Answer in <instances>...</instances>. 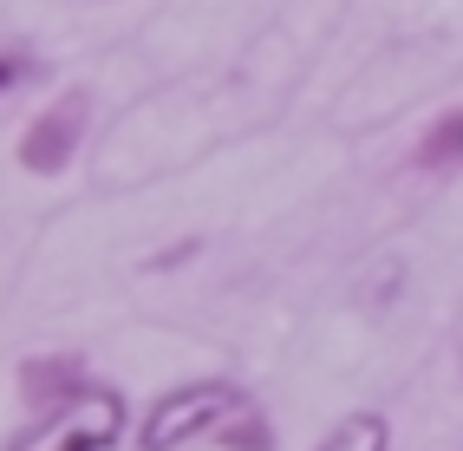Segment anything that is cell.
Returning a JSON list of instances; mask_svg holds the SVG:
<instances>
[{"mask_svg":"<svg viewBox=\"0 0 463 451\" xmlns=\"http://www.w3.org/2000/svg\"><path fill=\"white\" fill-rule=\"evenodd\" d=\"M14 79H20V59H7V53H0V92H7Z\"/></svg>","mask_w":463,"mask_h":451,"instance_id":"cell-6","label":"cell"},{"mask_svg":"<svg viewBox=\"0 0 463 451\" xmlns=\"http://www.w3.org/2000/svg\"><path fill=\"white\" fill-rule=\"evenodd\" d=\"M79 138H85V99L72 92V99H59L52 111H40L33 125H26V138H20V164L33 170V177H59V170L72 164Z\"/></svg>","mask_w":463,"mask_h":451,"instance_id":"cell-3","label":"cell"},{"mask_svg":"<svg viewBox=\"0 0 463 451\" xmlns=\"http://www.w3.org/2000/svg\"><path fill=\"white\" fill-rule=\"evenodd\" d=\"M314 451H392V426L385 412H346Z\"/></svg>","mask_w":463,"mask_h":451,"instance_id":"cell-4","label":"cell"},{"mask_svg":"<svg viewBox=\"0 0 463 451\" xmlns=\"http://www.w3.org/2000/svg\"><path fill=\"white\" fill-rule=\"evenodd\" d=\"M20 393L33 406V426L7 451H111L118 432H125V399H118L105 379H91L72 353L26 360Z\"/></svg>","mask_w":463,"mask_h":451,"instance_id":"cell-1","label":"cell"},{"mask_svg":"<svg viewBox=\"0 0 463 451\" xmlns=\"http://www.w3.org/2000/svg\"><path fill=\"white\" fill-rule=\"evenodd\" d=\"M190 438H209V445H229V451H274V432L268 418L255 412V399L229 379H196V386H176L150 406L144 418V451H176Z\"/></svg>","mask_w":463,"mask_h":451,"instance_id":"cell-2","label":"cell"},{"mask_svg":"<svg viewBox=\"0 0 463 451\" xmlns=\"http://www.w3.org/2000/svg\"><path fill=\"white\" fill-rule=\"evenodd\" d=\"M418 170H463V111H444L418 144Z\"/></svg>","mask_w":463,"mask_h":451,"instance_id":"cell-5","label":"cell"}]
</instances>
